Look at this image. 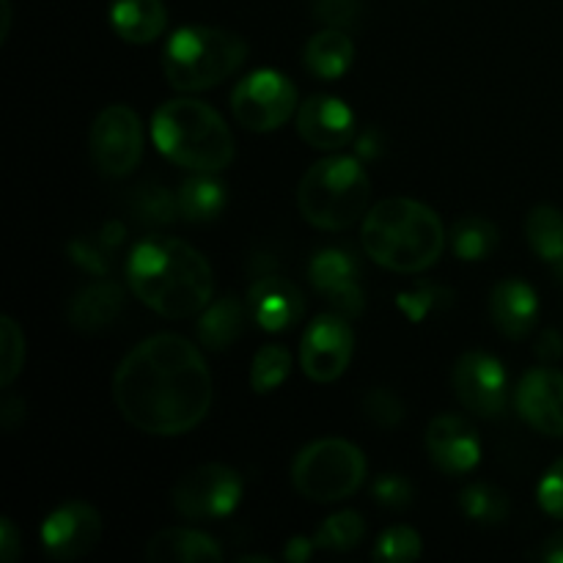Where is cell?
Instances as JSON below:
<instances>
[{
	"label": "cell",
	"instance_id": "cb8c5ba5",
	"mask_svg": "<svg viewBox=\"0 0 563 563\" xmlns=\"http://www.w3.org/2000/svg\"><path fill=\"white\" fill-rule=\"evenodd\" d=\"M355 60V44L339 27H324L306 44V69L319 80H339Z\"/></svg>",
	"mask_w": 563,
	"mask_h": 563
},
{
	"label": "cell",
	"instance_id": "ab89813d",
	"mask_svg": "<svg viewBox=\"0 0 563 563\" xmlns=\"http://www.w3.org/2000/svg\"><path fill=\"white\" fill-rule=\"evenodd\" d=\"M22 553V542H20V533H16L14 522L9 517L0 520V561L3 563H14L20 559Z\"/></svg>",
	"mask_w": 563,
	"mask_h": 563
},
{
	"label": "cell",
	"instance_id": "7dc6e473",
	"mask_svg": "<svg viewBox=\"0 0 563 563\" xmlns=\"http://www.w3.org/2000/svg\"><path fill=\"white\" fill-rule=\"evenodd\" d=\"M555 275H559V280L563 284V258L561 262H555Z\"/></svg>",
	"mask_w": 563,
	"mask_h": 563
},
{
	"label": "cell",
	"instance_id": "83f0119b",
	"mask_svg": "<svg viewBox=\"0 0 563 563\" xmlns=\"http://www.w3.org/2000/svg\"><path fill=\"white\" fill-rule=\"evenodd\" d=\"M460 509L476 526H500L509 517V498L493 484H467L460 495Z\"/></svg>",
	"mask_w": 563,
	"mask_h": 563
},
{
	"label": "cell",
	"instance_id": "bcb514c9",
	"mask_svg": "<svg viewBox=\"0 0 563 563\" xmlns=\"http://www.w3.org/2000/svg\"><path fill=\"white\" fill-rule=\"evenodd\" d=\"M242 561H258V563H269V559H264V555H240V563Z\"/></svg>",
	"mask_w": 563,
	"mask_h": 563
},
{
	"label": "cell",
	"instance_id": "30bf717a",
	"mask_svg": "<svg viewBox=\"0 0 563 563\" xmlns=\"http://www.w3.org/2000/svg\"><path fill=\"white\" fill-rule=\"evenodd\" d=\"M88 152L102 176L124 179L143 157V124L130 104H110L93 119Z\"/></svg>",
	"mask_w": 563,
	"mask_h": 563
},
{
	"label": "cell",
	"instance_id": "8fae6325",
	"mask_svg": "<svg viewBox=\"0 0 563 563\" xmlns=\"http://www.w3.org/2000/svg\"><path fill=\"white\" fill-rule=\"evenodd\" d=\"M355 352V333L341 313H322L308 324L300 344L302 374L313 383H335Z\"/></svg>",
	"mask_w": 563,
	"mask_h": 563
},
{
	"label": "cell",
	"instance_id": "52a82bcc",
	"mask_svg": "<svg viewBox=\"0 0 563 563\" xmlns=\"http://www.w3.org/2000/svg\"><path fill=\"white\" fill-rule=\"evenodd\" d=\"M363 482H366V456L350 440H317L291 462V484L302 498L313 504H339L352 498Z\"/></svg>",
	"mask_w": 563,
	"mask_h": 563
},
{
	"label": "cell",
	"instance_id": "603a6c76",
	"mask_svg": "<svg viewBox=\"0 0 563 563\" xmlns=\"http://www.w3.org/2000/svg\"><path fill=\"white\" fill-rule=\"evenodd\" d=\"M247 302H242L236 295H225L220 300H212L196 322V335L201 341L203 350L223 352L231 344H236L242 333H245L247 319Z\"/></svg>",
	"mask_w": 563,
	"mask_h": 563
},
{
	"label": "cell",
	"instance_id": "9a60e30c",
	"mask_svg": "<svg viewBox=\"0 0 563 563\" xmlns=\"http://www.w3.org/2000/svg\"><path fill=\"white\" fill-rule=\"evenodd\" d=\"M515 407L528 427L548 438H563V374L553 366H539L522 374Z\"/></svg>",
	"mask_w": 563,
	"mask_h": 563
},
{
	"label": "cell",
	"instance_id": "f35d334b",
	"mask_svg": "<svg viewBox=\"0 0 563 563\" xmlns=\"http://www.w3.org/2000/svg\"><path fill=\"white\" fill-rule=\"evenodd\" d=\"M69 256H71V262H75L77 267L86 269V273L99 275V278H104V275H108L110 256L104 253V247L97 245V242H91V240L69 242Z\"/></svg>",
	"mask_w": 563,
	"mask_h": 563
},
{
	"label": "cell",
	"instance_id": "277c9868",
	"mask_svg": "<svg viewBox=\"0 0 563 563\" xmlns=\"http://www.w3.org/2000/svg\"><path fill=\"white\" fill-rule=\"evenodd\" d=\"M159 154L192 174H220L234 163L236 143L223 115L198 99H170L152 119Z\"/></svg>",
	"mask_w": 563,
	"mask_h": 563
},
{
	"label": "cell",
	"instance_id": "ba28073f",
	"mask_svg": "<svg viewBox=\"0 0 563 563\" xmlns=\"http://www.w3.org/2000/svg\"><path fill=\"white\" fill-rule=\"evenodd\" d=\"M242 476L229 465L209 462V465L196 467L185 473L174 484V509L185 520L192 522H214L234 515L242 500Z\"/></svg>",
	"mask_w": 563,
	"mask_h": 563
},
{
	"label": "cell",
	"instance_id": "d6a6232c",
	"mask_svg": "<svg viewBox=\"0 0 563 563\" xmlns=\"http://www.w3.org/2000/svg\"><path fill=\"white\" fill-rule=\"evenodd\" d=\"M423 544L421 533L410 526H390L388 531L379 533L377 544H374V559L385 563H405L421 559Z\"/></svg>",
	"mask_w": 563,
	"mask_h": 563
},
{
	"label": "cell",
	"instance_id": "ffe728a7",
	"mask_svg": "<svg viewBox=\"0 0 563 563\" xmlns=\"http://www.w3.org/2000/svg\"><path fill=\"white\" fill-rule=\"evenodd\" d=\"M124 289L115 280H93L82 286L69 302V324L80 333H99L110 328L124 311Z\"/></svg>",
	"mask_w": 563,
	"mask_h": 563
},
{
	"label": "cell",
	"instance_id": "5b68a950",
	"mask_svg": "<svg viewBox=\"0 0 563 563\" xmlns=\"http://www.w3.org/2000/svg\"><path fill=\"white\" fill-rule=\"evenodd\" d=\"M247 58L245 38L212 25H185L163 49L165 80L176 91H209L229 80Z\"/></svg>",
	"mask_w": 563,
	"mask_h": 563
},
{
	"label": "cell",
	"instance_id": "7a4b0ae2",
	"mask_svg": "<svg viewBox=\"0 0 563 563\" xmlns=\"http://www.w3.org/2000/svg\"><path fill=\"white\" fill-rule=\"evenodd\" d=\"M132 295L165 319L198 317L214 297V273L203 253L176 236L154 234L126 258Z\"/></svg>",
	"mask_w": 563,
	"mask_h": 563
},
{
	"label": "cell",
	"instance_id": "f546056e",
	"mask_svg": "<svg viewBox=\"0 0 563 563\" xmlns=\"http://www.w3.org/2000/svg\"><path fill=\"white\" fill-rule=\"evenodd\" d=\"M366 537V522L357 511H339L330 515L322 526L313 533V542L319 550H333V553H346V550L357 548Z\"/></svg>",
	"mask_w": 563,
	"mask_h": 563
},
{
	"label": "cell",
	"instance_id": "f1b7e54d",
	"mask_svg": "<svg viewBox=\"0 0 563 563\" xmlns=\"http://www.w3.org/2000/svg\"><path fill=\"white\" fill-rule=\"evenodd\" d=\"M451 300H454V291H451L449 286L432 284V280H421V284H416L412 289L396 295V306H399V311L405 313L412 324H421L423 319H429L432 313L449 308Z\"/></svg>",
	"mask_w": 563,
	"mask_h": 563
},
{
	"label": "cell",
	"instance_id": "4316f807",
	"mask_svg": "<svg viewBox=\"0 0 563 563\" xmlns=\"http://www.w3.org/2000/svg\"><path fill=\"white\" fill-rule=\"evenodd\" d=\"M526 240L542 262H561L563 258V214L561 209L533 207L526 220Z\"/></svg>",
	"mask_w": 563,
	"mask_h": 563
},
{
	"label": "cell",
	"instance_id": "8992f818",
	"mask_svg": "<svg viewBox=\"0 0 563 563\" xmlns=\"http://www.w3.org/2000/svg\"><path fill=\"white\" fill-rule=\"evenodd\" d=\"M372 179L355 157H328L313 163L297 187L300 214L322 231H344L368 212Z\"/></svg>",
	"mask_w": 563,
	"mask_h": 563
},
{
	"label": "cell",
	"instance_id": "7402d4cb",
	"mask_svg": "<svg viewBox=\"0 0 563 563\" xmlns=\"http://www.w3.org/2000/svg\"><path fill=\"white\" fill-rule=\"evenodd\" d=\"M110 25L126 44H152L168 27V9L163 0H113Z\"/></svg>",
	"mask_w": 563,
	"mask_h": 563
},
{
	"label": "cell",
	"instance_id": "e0dca14e",
	"mask_svg": "<svg viewBox=\"0 0 563 563\" xmlns=\"http://www.w3.org/2000/svg\"><path fill=\"white\" fill-rule=\"evenodd\" d=\"M297 132L308 146L335 152L355 137V113L350 104L330 93H313L297 108Z\"/></svg>",
	"mask_w": 563,
	"mask_h": 563
},
{
	"label": "cell",
	"instance_id": "ee69618b",
	"mask_svg": "<svg viewBox=\"0 0 563 563\" xmlns=\"http://www.w3.org/2000/svg\"><path fill=\"white\" fill-rule=\"evenodd\" d=\"M542 561L548 563H563V531L553 533L542 548Z\"/></svg>",
	"mask_w": 563,
	"mask_h": 563
},
{
	"label": "cell",
	"instance_id": "f6af8a7d",
	"mask_svg": "<svg viewBox=\"0 0 563 563\" xmlns=\"http://www.w3.org/2000/svg\"><path fill=\"white\" fill-rule=\"evenodd\" d=\"M0 5H3V27H0V42H5V38H9V27H11V3L9 0H0Z\"/></svg>",
	"mask_w": 563,
	"mask_h": 563
},
{
	"label": "cell",
	"instance_id": "e575fe53",
	"mask_svg": "<svg viewBox=\"0 0 563 563\" xmlns=\"http://www.w3.org/2000/svg\"><path fill=\"white\" fill-rule=\"evenodd\" d=\"M363 410H366L368 421H374L383 429H394L405 421V405H401L399 396L388 388H374L372 394H366Z\"/></svg>",
	"mask_w": 563,
	"mask_h": 563
},
{
	"label": "cell",
	"instance_id": "74e56055",
	"mask_svg": "<svg viewBox=\"0 0 563 563\" xmlns=\"http://www.w3.org/2000/svg\"><path fill=\"white\" fill-rule=\"evenodd\" d=\"M313 14L328 27H346L355 25L357 16H361V3L357 0H317Z\"/></svg>",
	"mask_w": 563,
	"mask_h": 563
},
{
	"label": "cell",
	"instance_id": "44dd1931",
	"mask_svg": "<svg viewBox=\"0 0 563 563\" xmlns=\"http://www.w3.org/2000/svg\"><path fill=\"white\" fill-rule=\"evenodd\" d=\"M146 559L152 563H214L223 559V550L203 531L165 528L148 539Z\"/></svg>",
	"mask_w": 563,
	"mask_h": 563
},
{
	"label": "cell",
	"instance_id": "7c38bea8",
	"mask_svg": "<svg viewBox=\"0 0 563 563\" xmlns=\"http://www.w3.org/2000/svg\"><path fill=\"white\" fill-rule=\"evenodd\" d=\"M451 383H454L456 399L473 416L495 418L504 412L509 377H506L504 363L495 355H489V352H465L456 361Z\"/></svg>",
	"mask_w": 563,
	"mask_h": 563
},
{
	"label": "cell",
	"instance_id": "d4e9b609",
	"mask_svg": "<svg viewBox=\"0 0 563 563\" xmlns=\"http://www.w3.org/2000/svg\"><path fill=\"white\" fill-rule=\"evenodd\" d=\"M179 214L187 223H209L220 218L225 209L223 181L212 179V174H196L179 187Z\"/></svg>",
	"mask_w": 563,
	"mask_h": 563
},
{
	"label": "cell",
	"instance_id": "ac0fdd59",
	"mask_svg": "<svg viewBox=\"0 0 563 563\" xmlns=\"http://www.w3.org/2000/svg\"><path fill=\"white\" fill-rule=\"evenodd\" d=\"M247 311L251 319L267 333H284L295 328L306 313V297L291 280L280 275H264L247 289Z\"/></svg>",
	"mask_w": 563,
	"mask_h": 563
},
{
	"label": "cell",
	"instance_id": "b9f144b4",
	"mask_svg": "<svg viewBox=\"0 0 563 563\" xmlns=\"http://www.w3.org/2000/svg\"><path fill=\"white\" fill-rule=\"evenodd\" d=\"M313 550H319L313 539L295 537V539H289V542H286L284 559L289 561V563H306L313 555Z\"/></svg>",
	"mask_w": 563,
	"mask_h": 563
},
{
	"label": "cell",
	"instance_id": "836d02e7",
	"mask_svg": "<svg viewBox=\"0 0 563 563\" xmlns=\"http://www.w3.org/2000/svg\"><path fill=\"white\" fill-rule=\"evenodd\" d=\"M25 366V333L11 317L0 319V385L9 388Z\"/></svg>",
	"mask_w": 563,
	"mask_h": 563
},
{
	"label": "cell",
	"instance_id": "2e32d148",
	"mask_svg": "<svg viewBox=\"0 0 563 563\" xmlns=\"http://www.w3.org/2000/svg\"><path fill=\"white\" fill-rule=\"evenodd\" d=\"M429 460L449 476H465L482 462V438L462 416H438L427 427Z\"/></svg>",
	"mask_w": 563,
	"mask_h": 563
},
{
	"label": "cell",
	"instance_id": "1f68e13d",
	"mask_svg": "<svg viewBox=\"0 0 563 563\" xmlns=\"http://www.w3.org/2000/svg\"><path fill=\"white\" fill-rule=\"evenodd\" d=\"M291 372V355L284 344H264L251 363V388L273 394Z\"/></svg>",
	"mask_w": 563,
	"mask_h": 563
},
{
	"label": "cell",
	"instance_id": "4fadbf2b",
	"mask_svg": "<svg viewBox=\"0 0 563 563\" xmlns=\"http://www.w3.org/2000/svg\"><path fill=\"white\" fill-rule=\"evenodd\" d=\"M99 539H102V517L82 500L58 506L42 526V548L55 561L82 559L97 548Z\"/></svg>",
	"mask_w": 563,
	"mask_h": 563
},
{
	"label": "cell",
	"instance_id": "4dcf8cb0",
	"mask_svg": "<svg viewBox=\"0 0 563 563\" xmlns=\"http://www.w3.org/2000/svg\"><path fill=\"white\" fill-rule=\"evenodd\" d=\"M132 214L146 225H168L176 218H181L179 196H174L168 187L143 185L132 196Z\"/></svg>",
	"mask_w": 563,
	"mask_h": 563
},
{
	"label": "cell",
	"instance_id": "d6986e66",
	"mask_svg": "<svg viewBox=\"0 0 563 563\" xmlns=\"http://www.w3.org/2000/svg\"><path fill=\"white\" fill-rule=\"evenodd\" d=\"M489 317L506 339H526L539 322V297L533 286L520 278H506L495 284L489 295Z\"/></svg>",
	"mask_w": 563,
	"mask_h": 563
},
{
	"label": "cell",
	"instance_id": "5bb4252c",
	"mask_svg": "<svg viewBox=\"0 0 563 563\" xmlns=\"http://www.w3.org/2000/svg\"><path fill=\"white\" fill-rule=\"evenodd\" d=\"M308 278L313 289L333 306L335 313L352 319L361 317L366 295L361 286V267L344 247H324L308 264Z\"/></svg>",
	"mask_w": 563,
	"mask_h": 563
},
{
	"label": "cell",
	"instance_id": "8d00e7d4",
	"mask_svg": "<svg viewBox=\"0 0 563 563\" xmlns=\"http://www.w3.org/2000/svg\"><path fill=\"white\" fill-rule=\"evenodd\" d=\"M539 506L548 511L555 520H563V456L544 473V478L539 482Z\"/></svg>",
	"mask_w": 563,
	"mask_h": 563
},
{
	"label": "cell",
	"instance_id": "6da1fadb",
	"mask_svg": "<svg viewBox=\"0 0 563 563\" xmlns=\"http://www.w3.org/2000/svg\"><path fill=\"white\" fill-rule=\"evenodd\" d=\"M113 399L137 432L179 438L212 410L214 383L201 350L174 333L141 341L113 374Z\"/></svg>",
	"mask_w": 563,
	"mask_h": 563
},
{
	"label": "cell",
	"instance_id": "484cf974",
	"mask_svg": "<svg viewBox=\"0 0 563 563\" xmlns=\"http://www.w3.org/2000/svg\"><path fill=\"white\" fill-rule=\"evenodd\" d=\"M500 245V231L487 218H462L451 229V247L462 262H484Z\"/></svg>",
	"mask_w": 563,
	"mask_h": 563
},
{
	"label": "cell",
	"instance_id": "60d3db41",
	"mask_svg": "<svg viewBox=\"0 0 563 563\" xmlns=\"http://www.w3.org/2000/svg\"><path fill=\"white\" fill-rule=\"evenodd\" d=\"M563 355V341L561 335L555 333L553 328L544 330L542 335H539V344H537V357L542 363H548V366H553L555 361Z\"/></svg>",
	"mask_w": 563,
	"mask_h": 563
},
{
	"label": "cell",
	"instance_id": "9c48e42d",
	"mask_svg": "<svg viewBox=\"0 0 563 563\" xmlns=\"http://www.w3.org/2000/svg\"><path fill=\"white\" fill-rule=\"evenodd\" d=\"M234 119L251 132H273L284 126L297 110V88L275 69H258L242 77L231 91Z\"/></svg>",
	"mask_w": 563,
	"mask_h": 563
},
{
	"label": "cell",
	"instance_id": "d590c367",
	"mask_svg": "<svg viewBox=\"0 0 563 563\" xmlns=\"http://www.w3.org/2000/svg\"><path fill=\"white\" fill-rule=\"evenodd\" d=\"M372 498L377 500L383 509L401 511L412 504V484L405 476H396V473H383V476L374 482Z\"/></svg>",
	"mask_w": 563,
	"mask_h": 563
},
{
	"label": "cell",
	"instance_id": "7bdbcfd3",
	"mask_svg": "<svg viewBox=\"0 0 563 563\" xmlns=\"http://www.w3.org/2000/svg\"><path fill=\"white\" fill-rule=\"evenodd\" d=\"M0 418H3V427L9 432H14L22 421H25V401L22 399H5L3 410H0Z\"/></svg>",
	"mask_w": 563,
	"mask_h": 563
},
{
	"label": "cell",
	"instance_id": "3957f363",
	"mask_svg": "<svg viewBox=\"0 0 563 563\" xmlns=\"http://www.w3.org/2000/svg\"><path fill=\"white\" fill-rule=\"evenodd\" d=\"M361 245L379 267L401 275L427 273L445 247L443 220L412 198H385L363 218Z\"/></svg>",
	"mask_w": 563,
	"mask_h": 563
}]
</instances>
